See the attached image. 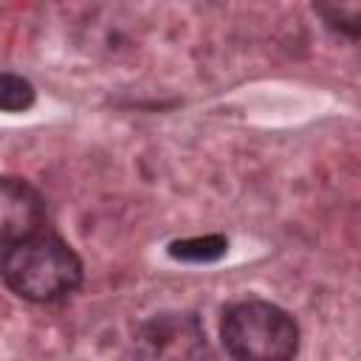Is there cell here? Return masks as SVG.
<instances>
[{
  "instance_id": "277c9868",
  "label": "cell",
  "mask_w": 361,
  "mask_h": 361,
  "mask_svg": "<svg viewBox=\"0 0 361 361\" xmlns=\"http://www.w3.org/2000/svg\"><path fill=\"white\" fill-rule=\"evenodd\" d=\"M45 223V197L23 178L0 175V245L23 243L39 234Z\"/></svg>"
},
{
  "instance_id": "3957f363",
  "label": "cell",
  "mask_w": 361,
  "mask_h": 361,
  "mask_svg": "<svg viewBox=\"0 0 361 361\" xmlns=\"http://www.w3.org/2000/svg\"><path fill=\"white\" fill-rule=\"evenodd\" d=\"M133 353L135 361H206L209 341L192 310H164L135 327Z\"/></svg>"
},
{
  "instance_id": "6da1fadb",
  "label": "cell",
  "mask_w": 361,
  "mask_h": 361,
  "mask_svg": "<svg viewBox=\"0 0 361 361\" xmlns=\"http://www.w3.org/2000/svg\"><path fill=\"white\" fill-rule=\"evenodd\" d=\"M3 282L28 302H59L82 285L85 268L79 254L56 234H34L0 254Z\"/></svg>"
},
{
  "instance_id": "8992f818",
  "label": "cell",
  "mask_w": 361,
  "mask_h": 361,
  "mask_svg": "<svg viewBox=\"0 0 361 361\" xmlns=\"http://www.w3.org/2000/svg\"><path fill=\"white\" fill-rule=\"evenodd\" d=\"M37 102L34 85L20 73H0V113H25Z\"/></svg>"
},
{
  "instance_id": "52a82bcc",
  "label": "cell",
  "mask_w": 361,
  "mask_h": 361,
  "mask_svg": "<svg viewBox=\"0 0 361 361\" xmlns=\"http://www.w3.org/2000/svg\"><path fill=\"white\" fill-rule=\"evenodd\" d=\"M316 11L324 17V23H327V28H338V31H344L347 37H358V14H355V8L347 14L344 8H338V6H316Z\"/></svg>"
},
{
  "instance_id": "7a4b0ae2",
  "label": "cell",
  "mask_w": 361,
  "mask_h": 361,
  "mask_svg": "<svg viewBox=\"0 0 361 361\" xmlns=\"http://www.w3.org/2000/svg\"><path fill=\"white\" fill-rule=\"evenodd\" d=\"M220 338L234 361H293L299 353L296 319L265 299L231 302L220 319Z\"/></svg>"
},
{
  "instance_id": "5b68a950",
  "label": "cell",
  "mask_w": 361,
  "mask_h": 361,
  "mask_svg": "<svg viewBox=\"0 0 361 361\" xmlns=\"http://www.w3.org/2000/svg\"><path fill=\"white\" fill-rule=\"evenodd\" d=\"M226 251H228V240L223 234H200V237H183L169 243V257L192 265L217 262L226 257Z\"/></svg>"
}]
</instances>
